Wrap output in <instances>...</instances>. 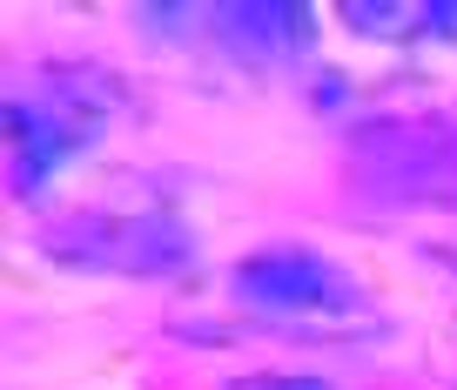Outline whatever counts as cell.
<instances>
[{
    "label": "cell",
    "mask_w": 457,
    "mask_h": 390,
    "mask_svg": "<svg viewBox=\"0 0 457 390\" xmlns=\"http://www.w3.org/2000/svg\"><path fill=\"white\" fill-rule=\"evenodd\" d=\"M256 390H323V384H316V377H262Z\"/></svg>",
    "instance_id": "2"
},
{
    "label": "cell",
    "mask_w": 457,
    "mask_h": 390,
    "mask_svg": "<svg viewBox=\"0 0 457 390\" xmlns=\"http://www.w3.org/2000/svg\"><path fill=\"white\" fill-rule=\"evenodd\" d=\"M236 289H243L256 310H270V317H303V323L357 317V289L343 283L323 256H303V249L249 256L243 270H236Z\"/></svg>",
    "instance_id": "1"
}]
</instances>
